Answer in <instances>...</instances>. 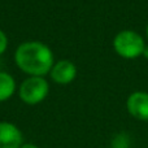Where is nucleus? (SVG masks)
Returning <instances> with one entry per match:
<instances>
[{
	"instance_id": "obj_1",
	"label": "nucleus",
	"mask_w": 148,
	"mask_h": 148,
	"mask_svg": "<svg viewBox=\"0 0 148 148\" xmlns=\"http://www.w3.org/2000/svg\"><path fill=\"white\" fill-rule=\"evenodd\" d=\"M16 65L30 77H43L53 66V53L47 44L40 42H25L14 52Z\"/></svg>"
},
{
	"instance_id": "obj_2",
	"label": "nucleus",
	"mask_w": 148,
	"mask_h": 148,
	"mask_svg": "<svg viewBox=\"0 0 148 148\" xmlns=\"http://www.w3.org/2000/svg\"><path fill=\"white\" fill-rule=\"evenodd\" d=\"M144 40L135 31L123 30L114 36L113 48L123 59H135L144 51Z\"/></svg>"
},
{
	"instance_id": "obj_3",
	"label": "nucleus",
	"mask_w": 148,
	"mask_h": 148,
	"mask_svg": "<svg viewBox=\"0 0 148 148\" xmlns=\"http://www.w3.org/2000/svg\"><path fill=\"white\" fill-rule=\"evenodd\" d=\"M49 84L43 77H29L20 86V97L25 104L36 105L47 97Z\"/></svg>"
},
{
	"instance_id": "obj_4",
	"label": "nucleus",
	"mask_w": 148,
	"mask_h": 148,
	"mask_svg": "<svg viewBox=\"0 0 148 148\" xmlns=\"http://www.w3.org/2000/svg\"><path fill=\"white\" fill-rule=\"evenodd\" d=\"M23 138L21 130L14 123L0 122V148H21Z\"/></svg>"
},
{
	"instance_id": "obj_5",
	"label": "nucleus",
	"mask_w": 148,
	"mask_h": 148,
	"mask_svg": "<svg viewBox=\"0 0 148 148\" xmlns=\"http://www.w3.org/2000/svg\"><path fill=\"white\" fill-rule=\"evenodd\" d=\"M127 110L134 118L139 121H148V94L136 91L129 96L126 103Z\"/></svg>"
},
{
	"instance_id": "obj_6",
	"label": "nucleus",
	"mask_w": 148,
	"mask_h": 148,
	"mask_svg": "<svg viewBox=\"0 0 148 148\" xmlns=\"http://www.w3.org/2000/svg\"><path fill=\"white\" fill-rule=\"evenodd\" d=\"M51 78L57 84H69L77 75V68L69 60H60L53 64L51 72Z\"/></svg>"
},
{
	"instance_id": "obj_7",
	"label": "nucleus",
	"mask_w": 148,
	"mask_h": 148,
	"mask_svg": "<svg viewBox=\"0 0 148 148\" xmlns=\"http://www.w3.org/2000/svg\"><path fill=\"white\" fill-rule=\"evenodd\" d=\"M16 91V81L9 73L0 72V103L12 97Z\"/></svg>"
},
{
	"instance_id": "obj_8",
	"label": "nucleus",
	"mask_w": 148,
	"mask_h": 148,
	"mask_svg": "<svg viewBox=\"0 0 148 148\" xmlns=\"http://www.w3.org/2000/svg\"><path fill=\"white\" fill-rule=\"evenodd\" d=\"M130 144L129 136L126 134H118L112 142V148H127Z\"/></svg>"
},
{
	"instance_id": "obj_9",
	"label": "nucleus",
	"mask_w": 148,
	"mask_h": 148,
	"mask_svg": "<svg viewBox=\"0 0 148 148\" xmlns=\"http://www.w3.org/2000/svg\"><path fill=\"white\" fill-rule=\"evenodd\" d=\"M8 48V38L3 30H0V55H3Z\"/></svg>"
},
{
	"instance_id": "obj_10",
	"label": "nucleus",
	"mask_w": 148,
	"mask_h": 148,
	"mask_svg": "<svg viewBox=\"0 0 148 148\" xmlns=\"http://www.w3.org/2000/svg\"><path fill=\"white\" fill-rule=\"evenodd\" d=\"M21 148H39V147L34 143H23L22 146H21Z\"/></svg>"
},
{
	"instance_id": "obj_11",
	"label": "nucleus",
	"mask_w": 148,
	"mask_h": 148,
	"mask_svg": "<svg viewBox=\"0 0 148 148\" xmlns=\"http://www.w3.org/2000/svg\"><path fill=\"white\" fill-rule=\"evenodd\" d=\"M142 55H143V56H144V57H146V59L148 60V46L144 47V51H143V53H142Z\"/></svg>"
},
{
	"instance_id": "obj_12",
	"label": "nucleus",
	"mask_w": 148,
	"mask_h": 148,
	"mask_svg": "<svg viewBox=\"0 0 148 148\" xmlns=\"http://www.w3.org/2000/svg\"><path fill=\"white\" fill-rule=\"evenodd\" d=\"M147 35H148V29H147Z\"/></svg>"
}]
</instances>
